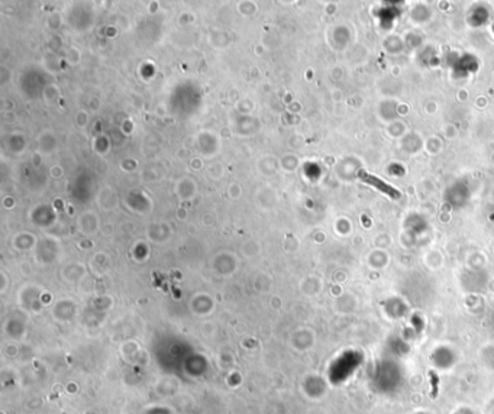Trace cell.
<instances>
[{
  "mask_svg": "<svg viewBox=\"0 0 494 414\" xmlns=\"http://www.w3.org/2000/svg\"><path fill=\"white\" fill-rule=\"evenodd\" d=\"M428 377H429V384H430L429 397L432 398V400H433V398L438 397L439 377H438V374H436V372H433V371H429V374H428Z\"/></svg>",
  "mask_w": 494,
  "mask_h": 414,
  "instance_id": "obj_2",
  "label": "cell"
},
{
  "mask_svg": "<svg viewBox=\"0 0 494 414\" xmlns=\"http://www.w3.org/2000/svg\"><path fill=\"white\" fill-rule=\"evenodd\" d=\"M358 175H359V178H361L364 183L371 184L373 187L378 189V190L381 191V193H384L386 196H389V197H391V199H400V193H398L396 189H393L391 185H389L387 183H384V181L380 180V178H377V177H374V175L368 174V173H365L364 170H359Z\"/></svg>",
  "mask_w": 494,
  "mask_h": 414,
  "instance_id": "obj_1",
  "label": "cell"
}]
</instances>
